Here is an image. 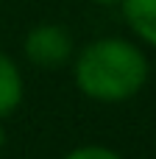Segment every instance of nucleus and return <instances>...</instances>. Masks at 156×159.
Segmentation results:
<instances>
[{"label":"nucleus","instance_id":"obj_1","mask_svg":"<svg viewBox=\"0 0 156 159\" xmlns=\"http://www.w3.org/2000/svg\"><path fill=\"white\" fill-rule=\"evenodd\" d=\"M75 87L98 103H123L148 81L145 53L123 36H100L84 45L73 61Z\"/></svg>","mask_w":156,"mask_h":159},{"label":"nucleus","instance_id":"obj_2","mask_svg":"<svg viewBox=\"0 0 156 159\" xmlns=\"http://www.w3.org/2000/svg\"><path fill=\"white\" fill-rule=\"evenodd\" d=\"M73 36L59 22H39L22 39V53L33 67L56 70L73 59Z\"/></svg>","mask_w":156,"mask_h":159},{"label":"nucleus","instance_id":"obj_3","mask_svg":"<svg viewBox=\"0 0 156 159\" xmlns=\"http://www.w3.org/2000/svg\"><path fill=\"white\" fill-rule=\"evenodd\" d=\"M22 95H25L22 73H20L17 61H14L8 53L0 50V120L20 109Z\"/></svg>","mask_w":156,"mask_h":159},{"label":"nucleus","instance_id":"obj_4","mask_svg":"<svg viewBox=\"0 0 156 159\" xmlns=\"http://www.w3.org/2000/svg\"><path fill=\"white\" fill-rule=\"evenodd\" d=\"M123 20L126 25L151 48H156V0H123Z\"/></svg>","mask_w":156,"mask_h":159},{"label":"nucleus","instance_id":"obj_5","mask_svg":"<svg viewBox=\"0 0 156 159\" xmlns=\"http://www.w3.org/2000/svg\"><path fill=\"white\" fill-rule=\"evenodd\" d=\"M61 159H123V157L114 154L106 145H81V148H73L67 157H61Z\"/></svg>","mask_w":156,"mask_h":159},{"label":"nucleus","instance_id":"obj_6","mask_svg":"<svg viewBox=\"0 0 156 159\" xmlns=\"http://www.w3.org/2000/svg\"><path fill=\"white\" fill-rule=\"evenodd\" d=\"M89 3H95V6H103V8H112V6H120L123 0H89Z\"/></svg>","mask_w":156,"mask_h":159},{"label":"nucleus","instance_id":"obj_7","mask_svg":"<svg viewBox=\"0 0 156 159\" xmlns=\"http://www.w3.org/2000/svg\"><path fill=\"white\" fill-rule=\"evenodd\" d=\"M3 145H6V129H3V123H0V151H3Z\"/></svg>","mask_w":156,"mask_h":159}]
</instances>
